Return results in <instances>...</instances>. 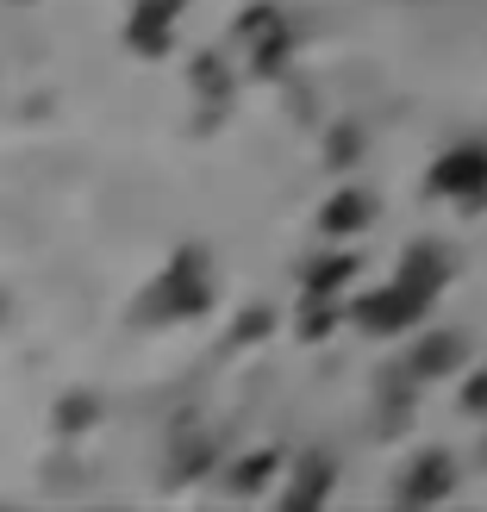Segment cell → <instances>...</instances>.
Returning <instances> with one entry per match:
<instances>
[{
  "label": "cell",
  "instance_id": "cell-21",
  "mask_svg": "<svg viewBox=\"0 0 487 512\" xmlns=\"http://www.w3.org/2000/svg\"><path fill=\"white\" fill-rule=\"evenodd\" d=\"M7 7H38V0H7Z\"/></svg>",
  "mask_w": 487,
  "mask_h": 512
},
{
  "label": "cell",
  "instance_id": "cell-20",
  "mask_svg": "<svg viewBox=\"0 0 487 512\" xmlns=\"http://www.w3.org/2000/svg\"><path fill=\"white\" fill-rule=\"evenodd\" d=\"M7 313H13V300H7V294H0V325H7Z\"/></svg>",
  "mask_w": 487,
  "mask_h": 512
},
{
  "label": "cell",
  "instance_id": "cell-11",
  "mask_svg": "<svg viewBox=\"0 0 487 512\" xmlns=\"http://www.w3.org/2000/svg\"><path fill=\"white\" fill-rule=\"evenodd\" d=\"M331 481H338V463L325 450H306L294 463V481L281 488V506H319V500H331Z\"/></svg>",
  "mask_w": 487,
  "mask_h": 512
},
{
  "label": "cell",
  "instance_id": "cell-15",
  "mask_svg": "<svg viewBox=\"0 0 487 512\" xmlns=\"http://www.w3.org/2000/svg\"><path fill=\"white\" fill-rule=\"evenodd\" d=\"M213 463H219V444H213V438H182V444H175V481L207 475Z\"/></svg>",
  "mask_w": 487,
  "mask_h": 512
},
{
  "label": "cell",
  "instance_id": "cell-14",
  "mask_svg": "<svg viewBox=\"0 0 487 512\" xmlns=\"http://www.w3.org/2000/svg\"><path fill=\"white\" fill-rule=\"evenodd\" d=\"M350 319V306H344V294H300V319H294V331L306 344H319V338H331Z\"/></svg>",
  "mask_w": 487,
  "mask_h": 512
},
{
  "label": "cell",
  "instance_id": "cell-1",
  "mask_svg": "<svg viewBox=\"0 0 487 512\" xmlns=\"http://www.w3.org/2000/svg\"><path fill=\"white\" fill-rule=\"evenodd\" d=\"M219 300V275H213V256L200 244H182L169 263L150 275V288L132 300V325L157 331V325H188L200 313H213Z\"/></svg>",
  "mask_w": 487,
  "mask_h": 512
},
{
  "label": "cell",
  "instance_id": "cell-8",
  "mask_svg": "<svg viewBox=\"0 0 487 512\" xmlns=\"http://www.w3.org/2000/svg\"><path fill=\"white\" fill-rule=\"evenodd\" d=\"M107 419V400H100L94 388H69V394H57L50 400V431L69 444V438H88V431Z\"/></svg>",
  "mask_w": 487,
  "mask_h": 512
},
{
  "label": "cell",
  "instance_id": "cell-18",
  "mask_svg": "<svg viewBox=\"0 0 487 512\" xmlns=\"http://www.w3.org/2000/svg\"><path fill=\"white\" fill-rule=\"evenodd\" d=\"M463 413H469V419H487V369H475V375L463 381Z\"/></svg>",
  "mask_w": 487,
  "mask_h": 512
},
{
  "label": "cell",
  "instance_id": "cell-7",
  "mask_svg": "<svg viewBox=\"0 0 487 512\" xmlns=\"http://www.w3.org/2000/svg\"><path fill=\"white\" fill-rule=\"evenodd\" d=\"M281 475V450H244V456H232L225 463V475H219V488L232 494V500H256V494H269V481Z\"/></svg>",
  "mask_w": 487,
  "mask_h": 512
},
{
  "label": "cell",
  "instance_id": "cell-4",
  "mask_svg": "<svg viewBox=\"0 0 487 512\" xmlns=\"http://www.w3.org/2000/svg\"><path fill=\"white\" fill-rule=\"evenodd\" d=\"M425 188L438 200H456L463 213H481L487 207V144H450L438 163H431Z\"/></svg>",
  "mask_w": 487,
  "mask_h": 512
},
{
  "label": "cell",
  "instance_id": "cell-9",
  "mask_svg": "<svg viewBox=\"0 0 487 512\" xmlns=\"http://www.w3.org/2000/svg\"><path fill=\"white\" fill-rule=\"evenodd\" d=\"M369 219H375V194L338 188V194L319 207V232H325V238H356V232H369Z\"/></svg>",
  "mask_w": 487,
  "mask_h": 512
},
{
  "label": "cell",
  "instance_id": "cell-2",
  "mask_svg": "<svg viewBox=\"0 0 487 512\" xmlns=\"http://www.w3.org/2000/svg\"><path fill=\"white\" fill-rule=\"evenodd\" d=\"M431 306H438V300H431L425 288H413L406 275H394L388 288H369V294L350 300V325L369 331V338H400V331H413Z\"/></svg>",
  "mask_w": 487,
  "mask_h": 512
},
{
  "label": "cell",
  "instance_id": "cell-13",
  "mask_svg": "<svg viewBox=\"0 0 487 512\" xmlns=\"http://www.w3.org/2000/svg\"><path fill=\"white\" fill-rule=\"evenodd\" d=\"M356 275H363V256H350V250H325V256H313V263L300 269V294H344Z\"/></svg>",
  "mask_w": 487,
  "mask_h": 512
},
{
  "label": "cell",
  "instance_id": "cell-10",
  "mask_svg": "<svg viewBox=\"0 0 487 512\" xmlns=\"http://www.w3.org/2000/svg\"><path fill=\"white\" fill-rule=\"evenodd\" d=\"M175 25L182 19H163V13H125V50H132L138 63H163L175 50Z\"/></svg>",
  "mask_w": 487,
  "mask_h": 512
},
{
  "label": "cell",
  "instance_id": "cell-5",
  "mask_svg": "<svg viewBox=\"0 0 487 512\" xmlns=\"http://www.w3.org/2000/svg\"><path fill=\"white\" fill-rule=\"evenodd\" d=\"M456 494V463H450V450H419L413 463L400 469L394 481V500L400 506H438Z\"/></svg>",
  "mask_w": 487,
  "mask_h": 512
},
{
  "label": "cell",
  "instance_id": "cell-3",
  "mask_svg": "<svg viewBox=\"0 0 487 512\" xmlns=\"http://www.w3.org/2000/svg\"><path fill=\"white\" fill-rule=\"evenodd\" d=\"M238 44H244L250 75L263 82V75L288 69V57H294V25H288V13H281L275 0H250V7L238 13Z\"/></svg>",
  "mask_w": 487,
  "mask_h": 512
},
{
  "label": "cell",
  "instance_id": "cell-17",
  "mask_svg": "<svg viewBox=\"0 0 487 512\" xmlns=\"http://www.w3.org/2000/svg\"><path fill=\"white\" fill-rule=\"evenodd\" d=\"M356 150H363V132H356V125H338V132H331V144H325V157H331V169H350Z\"/></svg>",
  "mask_w": 487,
  "mask_h": 512
},
{
  "label": "cell",
  "instance_id": "cell-19",
  "mask_svg": "<svg viewBox=\"0 0 487 512\" xmlns=\"http://www.w3.org/2000/svg\"><path fill=\"white\" fill-rule=\"evenodd\" d=\"M132 7H138V13H163V19H182V13L194 7V0H132Z\"/></svg>",
  "mask_w": 487,
  "mask_h": 512
},
{
  "label": "cell",
  "instance_id": "cell-16",
  "mask_svg": "<svg viewBox=\"0 0 487 512\" xmlns=\"http://www.w3.org/2000/svg\"><path fill=\"white\" fill-rule=\"evenodd\" d=\"M269 331H275V306H244L238 325H232V344H238V350H244V344H263Z\"/></svg>",
  "mask_w": 487,
  "mask_h": 512
},
{
  "label": "cell",
  "instance_id": "cell-6",
  "mask_svg": "<svg viewBox=\"0 0 487 512\" xmlns=\"http://www.w3.org/2000/svg\"><path fill=\"white\" fill-rule=\"evenodd\" d=\"M469 363V338L463 331H425V338L413 344V356H406V375L413 381H438V375H456Z\"/></svg>",
  "mask_w": 487,
  "mask_h": 512
},
{
  "label": "cell",
  "instance_id": "cell-12",
  "mask_svg": "<svg viewBox=\"0 0 487 512\" xmlns=\"http://www.w3.org/2000/svg\"><path fill=\"white\" fill-rule=\"evenodd\" d=\"M232 82H238L232 63L213 57V50H207V57H194V69H188V88H194V100H200V113H213V119L232 107Z\"/></svg>",
  "mask_w": 487,
  "mask_h": 512
}]
</instances>
